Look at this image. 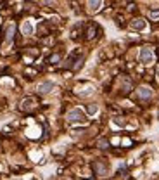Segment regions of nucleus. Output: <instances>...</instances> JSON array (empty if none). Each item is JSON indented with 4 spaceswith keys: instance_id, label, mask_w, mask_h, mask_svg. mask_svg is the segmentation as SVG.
Instances as JSON below:
<instances>
[{
    "instance_id": "1",
    "label": "nucleus",
    "mask_w": 159,
    "mask_h": 180,
    "mask_svg": "<svg viewBox=\"0 0 159 180\" xmlns=\"http://www.w3.org/2000/svg\"><path fill=\"white\" fill-rule=\"evenodd\" d=\"M68 121L69 123H80V121H85L83 111L81 109H71L68 113Z\"/></svg>"
},
{
    "instance_id": "2",
    "label": "nucleus",
    "mask_w": 159,
    "mask_h": 180,
    "mask_svg": "<svg viewBox=\"0 0 159 180\" xmlns=\"http://www.w3.org/2000/svg\"><path fill=\"white\" fill-rule=\"evenodd\" d=\"M154 61V54H152L151 48H142L140 50V62H144V64H151Z\"/></svg>"
},
{
    "instance_id": "3",
    "label": "nucleus",
    "mask_w": 159,
    "mask_h": 180,
    "mask_svg": "<svg viewBox=\"0 0 159 180\" xmlns=\"http://www.w3.org/2000/svg\"><path fill=\"white\" fill-rule=\"evenodd\" d=\"M14 31H16V26H14L12 23L11 24H7V29H5V36H4V40L9 43V42H12L14 38Z\"/></svg>"
},
{
    "instance_id": "4",
    "label": "nucleus",
    "mask_w": 159,
    "mask_h": 180,
    "mask_svg": "<svg viewBox=\"0 0 159 180\" xmlns=\"http://www.w3.org/2000/svg\"><path fill=\"white\" fill-rule=\"evenodd\" d=\"M93 170H95L97 175H105V173H107V166L102 165L100 161H95V163H93Z\"/></svg>"
},
{
    "instance_id": "5",
    "label": "nucleus",
    "mask_w": 159,
    "mask_h": 180,
    "mask_svg": "<svg viewBox=\"0 0 159 180\" xmlns=\"http://www.w3.org/2000/svg\"><path fill=\"white\" fill-rule=\"evenodd\" d=\"M52 88H54V83L52 82H43L40 87H38V92H40V94H48Z\"/></svg>"
},
{
    "instance_id": "6",
    "label": "nucleus",
    "mask_w": 159,
    "mask_h": 180,
    "mask_svg": "<svg viewBox=\"0 0 159 180\" xmlns=\"http://www.w3.org/2000/svg\"><path fill=\"white\" fill-rule=\"evenodd\" d=\"M152 95V90L147 88V87H142V88H138V97L140 99H151Z\"/></svg>"
},
{
    "instance_id": "7",
    "label": "nucleus",
    "mask_w": 159,
    "mask_h": 180,
    "mask_svg": "<svg viewBox=\"0 0 159 180\" xmlns=\"http://www.w3.org/2000/svg\"><path fill=\"white\" fill-rule=\"evenodd\" d=\"M102 5V0H88V9L92 12H95L99 11V7Z\"/></svg>"
},
{
    "instance_id": "8",
    "label": "nucleus",
    "mask_w": 159,
    "mask_h": 180,
    "mask_svg": "<svg viewBox=\"0 0 159 180\" xmlns=\"http://www.w3.org/2000/svg\"><path fill=\"white\" fill-rule=\"evenodd\" d=\"M133 29H144L145 28V23L144 19H135V21H131V24H130Z\"/></svg>"
},
{
    "instance_id": "9",
    "label": "nucleus",
    "mask_w": 159,
    "mask_h": 180,
    "mask_svg": "<svg viewBox=\"0 0 159 180\" xmlns=\"http://www.w3.org/2000/svg\"><path fill=\"white\" fill-rule=\"evenodd\" d=\"M93 35H95V26L90 24L88 29H87V38H93Z\"/></svg>"
},
{
    "instance_id": "10",
    "label": "nucleus",
    "mask_w": 159,
    "mask_h": 180,
    "mask_svg": "<svg viewBox=\"0 0 159 180\" xmlns=\"http://www.w3.org/2000/svg\"><path fill=\"white\" fill-rule=\"evenodd\" d=\"M31 29H33V28H31L29 23H24V24H23V31H24V35H29L31 33Z\"/></svg>"
},
{
    "instance_id": "11",
    "label": "nucleus",
    "mask_w": 159,
    "mask_h": 180,
    "mask_svg": "<svg viewBox=\"0 0 159 180\" xmlns=\"http://www.w3.org/2000/svg\"><path fill=\"white\" fill-rule=\"evenodd\" d=\"M59 59H61V55H59V54H55V55H52V57H50L48 61H50V64H55V62L59 61Z\"/></svg>"
},
{
    "instance_id": "12",
    "label": "nucleus",
    "mask_w": 159,
    "mask_h": 180,
    "mask_svg": "<svg viewBox=\"0 0 159 180\" xmlns=\"http://www.w3.org/2000/svg\"><path fill=\"white\" fill-rule=\"evenodd\" d=\"M151 17L152 19H159V11H151Z\"/></svg>"
},
{
    "instance_id": "13",
    "label": "nucleus",
    "mask_w": 159,
    "mask_h": 180,
    "mask_svg": "<svg viewBox=\"0 0 159 180\" xmlns=\"http://www.w3.org/2000/svg\"><path fill=\"white\" fill-rule=\"evenodd\" d=\"M88 113H90V114L97 113V106H93V104H92V106H88Z\"/></svg>"
},
{
    "instance_id": "14",
    "label": "nucleus",
    "mask_w": 159,
    "mask_h": 180,
    "mask_svg": "<svg viewBox=\"0 0 159 180\" xmlns=\"http://www.w3.org/2000/svg\"><path fill=\"white\" fill-rule=\"evenodd\" d=\"M99 144H100V147H107V140H100Z\"/></svg>"
},
{
    "instance_id": "15",
    "label": "nucleus",
    "mask_w": 159,
    "mask_h": 180,
    "mask_svg": "<svg viewBox=\"0 0 159 180\" xmlns=\"http://www.w3.org/2000/svg\"><path fill=\"white\" fill-rule=\"evenodd\" d=\"M157 76H159V69H157Z\"/></svg>"
}]
</instances>
